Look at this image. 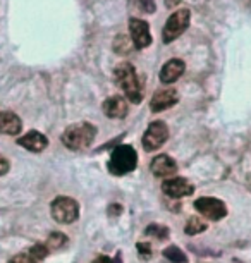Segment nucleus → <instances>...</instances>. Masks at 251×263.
<instances>
[{
    "label": "nucleus",
    "instance_id": "ddd939ff",
    "mask_svg": "<svg viewBox=\"0 0 251 263\" xmlns=\"http://www.w3.org/2000/svg\"><path fill=\"white\" fill-rule=\"evenodd\" d=\"M17 145H21L23 148H26V150H29V152L40 153L48 146V140L42 135V133L29 131L24 136L17 138Z\"/></svg>",
    "mask_w": 251,
    "mask_h": 263
},
{
    "label": "nucleus",
    "instance_id": "cd10ccee",
    "mask_svg": "<svg viewBox=\"0 0 251 263\" xmlns=\"http://www.w3.org/2000/svg\"><path fill=\"white\" fill-rule=\"evenodd\" d=\"M248 187H249V190H251V174H249V176H248Z\"/></svg>",
    "mask_w": 251,
    "mask_h": 263
},
{
    "label": "nucleus",
    "instance_id": "b1692460",
    "mask_svg": "<svg viewBox=\"0 0 251 263\" xmlns=\"http://www.w3.org/2000/svg\"><path fill=\"white\" fill-rule=\"evenodd\" d=\"M7 172H9V160L6 157L0 155V176H4Z\"/></svg>",
    "mask_w": 251,
    "mask_h": 263
},
{
    "label": "nucleus",
    "instance_id": "9d476101",
    "mask_svg": "<svg viewBox=\"0 0 251 263\" xmlns=\"http://www.w3.org/2000/svg\"><path fill=\"white\" fill-rule=\"evenodd\" d=\"M162 190H164L165 195L170 198H183V196L193 195L195 187L189 181L183 179V177H172V179L164 181Z\"/></svg>",
    "mask_w": 251,
    "mask_h": 263
},
{
    "label": "nucleus",
    "instance_id": "1a4fd4ad",
    "mask_svg": "<svg viewBox=\"0 0 251 263\" xmlns=\"http://www.w3.org/2000/svg\"><path fill=\"white\" fill-rule=\"evenodd\" d=\"M177 102H179L177 91L172 90V88H164V90H157L155 95L151 97L150 108H151V112H162V110H167V108L174 107Z\"/></svg>",
    "mask_w": 251,
    "mask_h": 263
},
{
    "label": "nucleus",
    "instance_id": "4be33fe9",
    "mask_svg": "<svg viewBox=\"0 0 251 263\" xmlns=\"http://www.w3.org/2000/svg\"><path fill=\"white\" fill-rule=\"evenodd\" d=\"M9 263H38V261L34 260V258L31 256V253L28 251V253H19V255L14 256Z\"/></svg>",
    "mask_w": 251,
    "mask_h": 263
},
{
    "label": "nucleus",
    "instance_id": "412c9836",
    "mask_svg": "<svg viewBox=\"0 0 251 263\" xmlns=\"http://www.w3.org/2000/svg\"><path fill=\"white\" fill-rule=\"evenodd\" d=\"M29 253H31V256H33L36 261H42L43 258H45L50 251H48V248H47L45 245H34V246L31 248V250H29Z\"/></svg>",
    "mask_w": 251,
    "mask_h": 263
},
{
    "label": "nucleus",
    "instance_id": "a211bd4d",
    "mask_svg": "<svg viewBox=\"0 0 251 263\" xmlns=\"http://www.w3.org/2000/svg\"><path fill=\"white\" fill-rule=\"evenodd\" d=\"M67 242V237L61 234V232H53V234L48 237L45 246L48 248V251H55V250H61V248Z\"/></svg>",
    "mask_w": 251,
    "mask_h": 263
},
{
    "label": "nucleus",
    "instance_id": "f257e3e1",
    "mask_svg": "<svg viewBox=\"0 0 251 263\" xmlns=\"http://www.w3.org/2000/svg\"><path fill=\"white\" fill-rule=\"evenodd\" d=\"M115 83L126 93L127 100L132 103H140L143 100L141 81L138 79L136 69L127 62H122L115 67Z\"/></svg>",
    "mask_w": 251,
    "mask_h": 263
},
{
    "label": "nucleus",
    "instance_id": "bb28decb",
    "mask_svg": "<svg viewBox=\"0 0 251 263\" xmlns=\"http://www.w3.org/2000/svg\"><path fill=\"white\" fill-rule=\"evenodd\" d=\"M122 210V208L119 206V205H112L110 208H109V213H114V215H115V213H119Z\"/></svg>",
    "mask_w": 251,
    "mask_h": 263
},
{
    "label": "nucleus",
    "instance_id": "20e7f679",
    "mask_svg": "<svg viewBox=\"0 0 251 263\" xmlns=\"http://www.w3.org/2000/svg\"><path fill=\"white\" fill-rule=\"evenodd\" d=\"M191 21V12L189 9H179V11L172 12L169 19H167L164 29H162V42L172 43L183 34L189 26Z\"/></svg>",
    "mask_w": 251,
    "mask_h": 263
},
{
    "label": "nucleus",
    "instance_id": "423d86ee",
    "mask_svg": "<svg viewBox=\"0 0 251 263\" xmlns=\"http://www.w3.org/2000/svg\"><path fill=\"white\" fill-rule=\"evenodd\" d=\"M169 140V127L165 122L155 121L146 127L145 135H143V146L146 152H155Z\"/></svg>",
    "mask_w": 251,
    "mask_h": 263
},
{
    "label": "nucleus",
    "instance_id": "5701e85b",
    "mask_svg": "<svg viewBox=\"0 0 251 263\" xmlns=\"http://www.w3.org/2000/svg\"><path fill=\"white\" fill-rule=\"evenodd\" d=\"M91 263H122L121 261V258L117 256V258H109V256H98L95 258Z\"/></svg>",
    "mask_w": 251,
    "mask_h": 263
},
{
    "label": "nucleus",
    "instance_id": "a878e982",
    "mask_svg": "<svg viewBox=\"0 0 251 263\" xmlns=\"http://www.w3.org/2000/svg\"><path fill=\"white\" fill-rule=\"evenodd\" d=\"M179 4H181V0H165V6L169 9H174L179 6Z\"/></svg>",
    "mask_w": 251,
    "mask_h": 263
},
{
    "label": "nucleus",
    "instance_id": "0eeeda50",
    "mask_svg": "<svg viewBox=\"0 0 251 263\" xmlns=\"http://www.w3.org/2000/svg\"><path fill=\"white\" fill-rule=\"evenodd\" d=\"M195 208L198 210L201 215L210 218V220H220L227 215V208H225L224 201L217 200V198H200V200L195 201Z\"/></svg>",
    "mask_w": 251,
    "mask_h": 263
},
{
    "label": "nucleus",
    "instance_id": "6e6552de",
    "mask_svg": "<svg viewBox=\"0 0 251 263\" xmlns=\"http://www.w3.org/2000/svg\"><path fill=\"white\" fill-rule=\"evenodd\" d=\"M129 33H131V42L132 47L136 48H146L151 45V31L150 24L143 19L131 17L129 19Z\"/></svg>",
    "mask_w": 251,
    "mask_h": 263
},
{
    "label": "nucleus",
    "instance_id": "393cba45",
    "mask_svg": "<svg viewBox=\"0 0 251 263\" xmlns=\"http://www.w3.org/2000/svg\"><path fill=\"white\" fill-rule=\"evenodd\" d=\"M138 250H140L141 256H150V255H151L150 246H148V245H145V242H140V245H138Z\"/></svg>",
    "mask_w": 251,
    "mask_h": 263
},
{
    "label": "nucleus",
    "instance_id": "9b49d317",
    "mask_svg": "<svg viewBox=\"0 0 251 263\" xmlns=\"http://www.w3.org/2000/svg\"><path fill=\"white\" fill-rule=\"evenodd\" d=\"M184 69H186L184 61H181V59H170L160 69V81L167 84L177 81L184 74Z\"/></svg>",
    "mask_w": 251,
    "mask_h": 263
},
{
    "label": "nucleus",
    "instance_id": "2eb2a0df",
    "mask_svg": "<svg viewBox=\"0 0 251 263\" xmlns=\"http://www.w3.org/2000/svg\"><path fill=\"white\" fill-rule=\"evenodd\" d=\"M23 122L14 112H0V135H19Z\"/></svg>",
    "mask_w": 251,
    "mask_h": 263
},
{
    "label": "nucleus",
    "instance_id": "f03ea898",
    "mask_svg": "<svg viewBox=\"0 0 251 263\" xmlns=\"http://www.w3.org/2000/svg\"><path fill=\"white\" fill-rule=\"evenodd\" d=\"M96 136V127L90 122H78L71 124L62 135V143L69 150H83L93 143Z\"/></svg>",
    "mask_w": 251,
    "mask_h": 263
},
{
    "label": "nucleus",
    "instance_id": "6ab92c4d",
    "mask_svg": "<svg viewBox=\"0 0 251 263\" xmlns=\"http://www.w3.org/2000/svg\"><path fill=\"white\" fill-rule=\"evenodd\" d=\"M136 7L140 12H145V14H153L157 11V4L155 0H134Z\"/></svg>",
    "mask_w": 251,
    "mask_h": 263
},
{
    "label": "nucleus",
    "instance_id": "aec40b11",
    "mask_svg": "<svg viewBox=\"0 0 251 263\" xmlns=\"http://www.w3.org/2000/svg\"><path fill=\"white\" fill-rule=\"evenodd\" d=\"M146 234H150V236H155V237H159V239H165L167 236H169V231H167V227H162V226H148L146 227Z\"/></svg>",
    "mask_w": 251,
    "mask_h": 263
},
{
    "label": "nucleus",
    "instance_id": "dca6fc26",
    "mask_svg": "<svg viewBox=\"0 0 251 263\" xmlns=\"http://www.w3.org/2000/svg\"><path fill=\"white\" fill-rule=\"evenodd\" d=\"M206 229V224L201 217H191L188 222H186V234L189 236H195V234H200Z\"/></svg>",
    "mask_w": 251,
    "mask_h": 263
},
{
    "label": "nucleus",
    "instance_id": "39448f33",
    "mask_svg": "<svg viewBox=\"0 0 251 263\" xmlns=\"http://www.w3.org/2000/svg\"><path fill=\"white\" fill-rule=\"evenodd\" d=\"M78 215H80V205L72 198L59 196L52 201V217L59 224H72Z\"/></svg>",
    "mask_w": 251,
    "mask_h": 263
},
{
    "label": "nucleus",
    "instance_id": "7ed1b4c3",
    "mask_svg": "<svg viewBox=\"0 0 251 263\" xmlns=\"http://www.w3.org/2000/svg\"><path fill=\"white\" fill-rule=\"evenodd\" d=\"M136 163H138V153L134 152V148L129 145H122L117 146L114 153H112L109 162V171L114 176H124V174L134 171Z\"/></svg>",
    "mask_w": 251,
    "mask_h": 263
},
{
    "label": "nucleus",
    "instance_id": "f3484780",
    "mask_svg": "<svg viewBox=\"0 0 251 263\" xmlns=\"http://www.w3.org/2000/svg\"><path fill=\"white\" fill-rule=\"evenodd\" d=\"M164 256L169 261H172V263H186V261H188L186 255L177 246H169V248H167V250L164 251Z\"/></svg>",
    "mask_w": 251,
    "mask_h": 263
},
{
    "label": "nucleus",
    "instance_id": "f8f14e48",
    "mask_svg": "<svg viewBox=\"0 0 251 263\" xmlns=\"http://www.w3.org/2000/svg\"><path fill=\"white\" fill-rule=\"evenodd\" d=\"M127 110H129V107H127L126 98H122L121 95H114V97L107 98V100L103 102V114L110 119L126 117Z\"/></svg>",
    "mask_w": 251,
    "mask_h": 263
},
{
    "label": "nucleus",
    "instance_id": "4468645a",
    "mask_svg": "<svg viewBox=\"0 0 251 263\" xmlns=\"http://www.w3.org/2000/svg\"><path fill=\"white\" fill-rule=\"evenodd\" d=\"M150 168H151V172H153V176L157 177H169V176H174L177 172V163L174 162V158H170L169 155H159L153 158Z\"/></svg>",
    "mask_w": 251,
    "mask_h": 263
}]
</instances>
